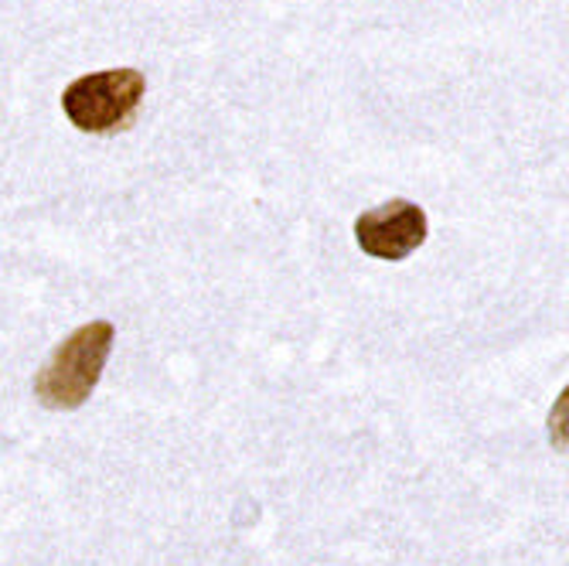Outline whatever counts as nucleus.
<instances>
[{"mask_svg":"<svg viewBox=\"0 0 569 566\" xmlns=\"http://www.w3.org/2000/svg\"><path fill=\"white\" fill-rule=\"evenodd\" d=\"M355 239L376 260L399 264L412 249L427 242V212L417 201L392 198L379 209H369L355 222Z\"/></svg>","mask_w":569,"mask_h":566,"instance_id":"7ed1b4c3","label":"nucleus"},{"mask_svg":"<svg viewBox=\"0 0 569 566\" xmlns=\"http://www.w3.org/2000/svg\"><path fill=\"white\" fill-rule=\"evenodd\" d=\"M143 92L147 82L137 69H102L62 92V110L82 133H117L133 123Z\"/></svg>","mask_w":569,"mask_h":566,"instance_id":"f03ea898","label":"nucleus"},{"mask_svg":"<svg viewBox=\"0 0 569 566\" xmlns=\"http://www.w3.org/2000/svg\"><path fill=\"white\" fill-rule=\"evenodd\" d=\"M113 338L117 331L110 321H92L72 331L34 376L38 403L48 409H79L99 386V376L113 351Z\"/></svg>","mask_w":569,"mask_h":566,"instance_id":"f257e3e1","label":"nucleus"}]
</instances>
